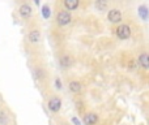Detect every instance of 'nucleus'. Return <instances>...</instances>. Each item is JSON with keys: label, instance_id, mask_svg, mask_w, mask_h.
Returning <instances> with one entry per match:
<instances>
[{"label": "nucleus", "instance_id": "obj_1", "mask_svg": "<svg viewBox=\"0 0 149 125\" xmlns=\"http://www.w3.org/2000/svg\"><path fill=\"white\" fill-rule=\"evenodd\" d=\"M116 35L120 39H127L131 35V29H130L128 25H120L118 29H116Z\"/></svg>", "mask_w": 149, "mask_h": 125}, {"label": "nucleus", "instance_id": "obj_2", "mask_svg": "<svg viewBox=\"0 0 149 125\" xmlns=\"http://www.w3.org/2000/svg\"><path fill=\"white\" fill-rule=\"evenodd\" d=\"M71 20H72L71 13L67 12V10H63V12H60L59 15H58V23H59V25H62V26L68 25V23L71 22Z\"/></svg>", "mask_w": 149, "mask_h": 125}, {"label": "nucleus", "instance_id": "obj_3", "mask_svg": "<svg viewBox=\"0 0 149 125\" xmlns=\"http://www.w3.org/2000/svg\"><path fill=\"white\" fill-rule=\"evenodd\" d=\"M107 18H109V21L113 23L120 22L122 21V12L119 9H111L107 15Z\"/></svg>", "mask_w": 149, "mask_h": 125}, {"label": "nucleus", "instance_id": "obj_4", "mask_svg": "<svg viewBox=\"0 0 149 125\" xmlns=\"http://www.w3.org/2000/svg\"><path fill=\"white\" fill-rule=\"evenodd\" d=\"M60 107H62V100L59 99V98H52V99H50L49 102V108L52 111V112H58V111L60 110Z\"/></svg>", "mask_w": 149, "mask_h": 125}, {"label": "nucleus", "instance_id": "obj_5", "mask_svg": "<svg viewBox=\"0 0 149 125\" xmlns=\"http://www.w3.org/2000/svg\"><path fill=\"white\" fill-rule=\"evenodd\" d=\"M98 121V116L95 115V113L90 112V113H86V115L84 116V123L85 125H95Z\"/></svg>", "mask_w": 149, "mask_h": 125}, {"label": "nucleus", "instance_id": "obj_6", "mask_svg": "<svg viewBox=\"0 0 149 125\" xmlns=\"http://www.w3.org/2000/svg\"><path fill=\"white\" fill-rule=\"evenodd\" d=\"M139 64L145 69H149V55L148 54H141L139 56Z\"/></svg>", "mask_w": 149, "mask_h": 125}, {"label": "nucleus", "instance_id": "obj_7", "mask_svg": "<svg viewBox=\"0 0 149 125\" xmlns=\"http://www.w3.org/2000/svg\"><path fill=\"white\" fill-rule=\"evenodd\" d=\"M20 15L22 16V17H30V15H31V8L29 7V5H26V4H24V5H21L20 7Z\"/></svg>", "mask_w": 149, "mask_h": 125}, {"label": "nucleus", "instance_id": "obj_8", "mask_svg": "<svg viewBox=\"0 0 149 125\" xmlns=\"http://www.w3.org/2000/svg\"><path fill=\"white\" fill-rule=\"evenodd\" d=\"M39 39H41V33H39L38 30L30 31V34H29V41H30L31 43H37V42H39Z\"/></svg>", "mask_w": 149, "mask_h": 125}, {"label": "nucleus", "instance_id": "obj_9", "mask_svg": "<svg viewBox=\"0 0 149 125\" xmlns=\"http://www.w3.org/2000/svg\"><path fill=\"white\" fill-rule=\"evenodd\" d=\"M139 16H140V17H141L144 21L148 20V17H149V10H148V8L145 7V5H140V7H139Z\"/></svg>", "mask_w": 149, "mask_h": 125}, {"label": "nucleus", "instance_id": "obj_10", "mask_svg": "<svg viewBox=\"0 0 149 125\" xmlns=\"http://www.w3.org/2000/svg\"><path fill=\"white\" fill-rule=\"evenodd\" d=\"M64 5L67 7V9L73 10L79 7V0H64Z\"/></svg>", "mask_w": 149, "mask_h": 125}, {"label": "nucleus", "instance_id": "obj_11", "mask_svg": "<svg viewBox=\"0 0 149 125\" xmlns=\"http://www.w3.org/2000/svg\"><path fill=\"white\" fill-rule=\"evenodd\" d=\"M70 89L72 93H80V90H81V84L77 81H72L70 84Z\"/></svg>", "mask_w": 149, "mask_h": 125}, {"label": "nucleus", "instance_id": "obj_12", "mask_svg": "<svg viewBox=\"0 0 149 125\" xmlns=\"http://www.w3.org/2000/svg\"><path fill=\"white\" fill-rule=\"evenodd\" d=\"M95 7H97L98 10H105L106 7H107V1L106 0H97L95 1Z\"/></svg>", "mask_w": 149, "mask_h": 125}, {"label": "nucleus", "instance_id": "obj_13", "mask_svg": "<svg viewBox=\"0 0 149 125\" xmlns=\"http://www.w3.org/2000/svg\"><path fill=\"white\" fill-rule=\"evenodd\" d=\"M42 15H43L45 18L50 17V8L47 7V5H43V7H42Z\"/></svg>", "mask_w": 149, "mask_h": 125}, {"label": "nucleus", "instance_id": "obj_14", "mask_svg": "<svg viewBox=\"0 0 149 125\" xmlns=\"http://www.w3.org/2000/svg\"><path fill=\"white\" fill-rule=\"evenodd\" d=\"M60 65L62 66H70L71 65V59L67 56H64L62 60H60Z\"/></svg>", "mask_w": 149, "mask_h": 125}, {"label": "nucleus", "instance_id": "obj_15", "mask_svg": "<svg viewBox=\"0 0 149 125\" xmlns=\"http://www.w3.org/2000/svg\"><path fill=\"white\" fill-rule=\"evenodd\" d=\"M72 123L74 124V125H81V123H80V120L77 117H72Z\"/></svg>", "mask_w": 149, "mask_h": 125}, {"label": "nucleus", "instance_id": "obj_16", "mask_svg": "<svg viewBox=\"0 0 149 125\" xmlns=\"http://www.w3.org/2000/svg\"><path fill=\"white\" fill-rule=\"evenodd\" d=\"M56 86H58V89H60V87H62V85H60V81H59V79H56Z\"/></svg>", "mask_w": 149, "mask_h": 125}, {"label": "nucleus", "instance_id": "obj_17", "mask_svg": "<svg viewBox=\"0 0 149 125\" xmlns=\"http://www.w3.org/2000/svg\"><path fill=\"white\" fill-rule=\"evenodd\" d=\"M36 1V4H39V0H34Z\"/></svg>", "mask_w": 149, "mask_h": 125}]
</instances>
